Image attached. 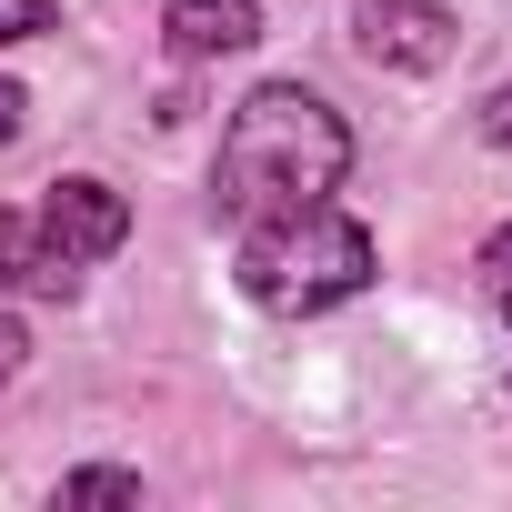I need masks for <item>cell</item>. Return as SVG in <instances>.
<instances>
[{"mask_svg": "<svg viewBox=\"0 0 512 512\" xmlns=\"http://www.w3.org/2000/svg\"><path fill=\"white\" fill-rule=\"evenodd\" d=\"M482 141H512V91H492V101H482Z\"/></svg>", "mask_w": 512, "mask_h": 512, "instance_id": "30bf717a", "label": "cell"}, {"mask_svg": "<svg viewBox=\"0 0 512 512\" xmlns=\"http://www.w3.org/2000/svg\"><path fill=\"white\" fill-rule=\"evenodd\" d=\"M41 241H51V262L91 272V262H111V251L131 241V201H121L111 181H51V201H41Z\"/></svg>", "mask_w": 512, "mask_h": 512, "instance_id": "3957f363", "label": "cell"}, {"mask_svg": "<svg viewBox=\"0 0 512 512\" xmlns=\"http://www.w3.org/2000/svg\"><path fill=\"white\" fill-rule=\"evenodd\" d=\"M342 171H352V131L302 81H262L221 131V211L231 221H272V211L332 201Z\"/></svg>", "mask_w": 512, "mask_h": 512, "instance_id": "6da1fadb", "label": "cell"}, {"mask_svg": "<svg viewBox=\"0 0 512 512\" xmlns=\"http://www.w3.org/2000/svg\"><path fill=\"white\" fill-rule=\"evenodd\" d=\"M161 41H171V61H231V51L262 41V11L251 0H171Z\"/></svg>", "mask_w": 512, "mask_h": 512, "instance_id": "5b68a950", "label": "cell"}, {"mask_svg": "<svg viewBox=\"0 0 512 512\" xmlns=\"http://www.w3.org/2000/svg\"><path fill=\"white\" fill-rule=\"evenodd\" d=\"M362 51L382 71H442L452 61V11L442 0H362Z\"/></svg>", "mask_w": 512, "mask_h": 512, "instance_id": "277c9868", "label": "cell"}, {"mask_svg": "<svg viewBox=\"0 0 512 512\" xmlns=\"http://www.w3.org/2000/svg\"><path fill=\"white\" fill-rule=\"evenodd\" d=\"M31 31H51V0H0V51L31 41Z\"/></svg>", "mask_w": 512, "mask_h": 512, "instance_id": "ba28073f", "label": "cell"}, {"mask_svg": "<svg viewBox=\"0 0 512 512\" xmlns=\"http://www.w3.org/2000/svg\"><path fill=\"white\" fill-rule=\"evenodd\" d=\"M71 282H81V272H71V262H51L41 221L0 211V292H71Z\"/></svg>", "mask_w": 512, "mask_h": 512, "instance_id": "8992f818", "label": "cell"}, {"mask_svg": "<svg viewBox=\"0 0 512 512\" xmlns=\"http://www.w3.org/2000/svg\"><path fill=\"white\" fill-rule=\"evenodd\" d=\"M21 111H31V101H21L11 81H0V141H11V131H21Z\"/></svg>", "mask_w": 512, "mask_h": 512, "instance_id": "8fae6325", "label": "cell"}, {"mask_svg": "<svg viewBox=\"0 0 512 512\" xmlns=\"http://www.w3.org/2000/svg\"><path fill=\"white\" fill-rule=\"evenodd\" d=\"M372 282V231L332 201L272 211V221H241V292L262 312H332Z\"/></svg>", "mask_w": 512, "mask_h": 512, "instance_id": "7a4b0ae2", "label": "cell"}, {"mask_svg": "<svg viewBox=\"0 0 512 512\" xmlns=\"http://www.w3.org/2000/svg\"><path fill=\"white\" fill-rule=\"evenodd\" d=\"M502 312H512V272H502Z\"/></svg>", "mask_w": 512, "mask_h": 512, "instance_id": "7c38bea8", "label": "cell"}, {"mask_svg": "<svg viewBox=\"0 0 512 512\" xmlns=\"http://www.w3.org/2000/svg\"><path fill=\"white\" fill-rule=\"evenodd\" d=\"M21 352H31V332H21L11 312H0V382H11V372H21Z\"/></svg>", "mask_w": 512, "mask_h": 512, "instance_id": "9c48e42d", "label": "cell"}, {"mask_svg": "<svg viewBox=\"0 0 512 512\" xmlns=\"http://www.w3.org/2000/svg\"><path fill=\"white\" fill-rule=\"evenodd\" d=\"M61 502H141V482H131V472H71Z\"/></svg>", "mask_w": 512, "mask_h": 512, "instance_id": "52a82bcc", "label": "cell"}]
</instances>
